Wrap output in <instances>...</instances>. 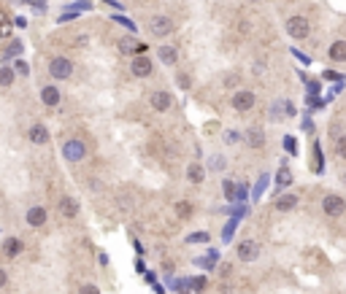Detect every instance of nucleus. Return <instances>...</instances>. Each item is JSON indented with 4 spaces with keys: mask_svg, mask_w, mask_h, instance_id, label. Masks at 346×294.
I'll use <instances>...</instances> for the list:
<instances>
[{
    "mask_svg": "<svg viewBox=\"0 0 346 294\" xmlns=\"http://www.w3.org/2000/svg\"><path fill=\"white\" fill-rule=\"evenodd\" d=\"M157 57H160V62H163V65H173L179 59V52L173 46H160Z\"/></svg>",
    "mask_w": 346,
    "mask_h": 294,
    "instance_id": "nucleus-16",
    "label": "nucleus"
},
{
    "mask_svg": "<svg viewBox=\"0 0 346 294\" xmlns=\"http://www.w3.org/2000/svg\"><path fill=\"white\" fill-rule=\"evenodd\" d=\"M11 84H14V70L0 68V87H11Z\"/></svg>",
    "mask_w": 346,
    "mask_h": 294,
    "instance_id": "nucleus-21",
    "label": "nucleus"
},
{
    "mask_svg": "<svg viewBox=\"0 0 346 294\" xmlns=\"http://www.w3.org/2000/svg\"><path fill=\"white\" fill-rule=\"evenodd\" d=\"M187 178L192 181V184H200V181L205 178V170H203V167L198 165V162H192V165L187 167Z\"/></svg>",
    "mask_w": 346,
    "mask_h": 294,
    "instance_id": "nucleus-19",
    "label": "nucleus"
},
{
    "mask_svg": "<svg viewBox=\"0 0 346 294\" xmlns=\"http://www.w3.org/2000/svg\"><path fill=\"white\" fill-rule=\"evenodd\" d=\"M335 149H338V157H341V159H346V138H341Z\"/></svg>",
    "mask_w": 346,
    "mask_h": 294,
    "instance_id": "nucleus-27",
    "label": "nucleus"
},
{
    "mask_svg": "<svg viewBox=\"0 0 346 294\" xmlns=\"http://www.w3.org/2000/svg\"><path fill=\"white\" fill-rule=\"evenodd\" d=\"M49 73H52L54 78H68V76L73 73V62L68 57H54L52 62H49Z\"/></svg>",
    "mask_w": 346,
    "mask_h": 294,
    "instance_id": "nucleus-3",
    "label": "nucleus"
},
{
    "mask_svg": "<svg viewBox=\"0 0 346 294\" xmlns=\"http://www.w3.org/2000/svg\"><path fill=\"white\" fill-rule=\"evenodd\" d=\"M235 84H238V76H227V78H224V87L227 89H233Z\"/></svg>",
    "mask_w": 346,
    "mask_h": 294,
    "instance_id": "nucleus-29",
    "label": "nucleus"
},
{
    "mask_svg": "<svg viewBox=\"0 0 346 294\" xmlns=\"http://www.w3.org/2000/svg\"><path fill=\"white\" fill-rule=\"evenodd\" d=\"M287 33L292 35L295 40H303V38H308V33H311V24H308V19H305V17H300V14L289 17V19H287Z\"/></svg>",
    "mask_w": 346,
    "mask_h": 294,
    "instance_id": "nucleus-1",
    "label": "nucleus"
},
{
    "mask_svg": "<svg viewBox=\"0 0 346 294\" xmlns=\"http://www.w3.org/2000/svg\"><path fill=\"white\" fill-rule=\"evenodd\" d=\"M41 100H43V105H49V108L60 105V92H57V87H43V89H41Z\"/></svg>",
    "mask_w": 346,
    "mask_h": 294,
    "instance_id": "nucleus-13",
    "label": "nucleus"
},
{
    "mask_svg": "<svg viewBox=\"0 0 346 294\" xmlns=\"http://www.w3.org/2000/svg\"><path fill=\"white\" fill-rule=\"evenodd\" d=\"M60 214H62L65 219H73V216L79 214V202L73 200V197H62V200H60Z\"/></svg>",
    "mask_w": 346,
    "mask_h": 294,
    "instance_id": "nucleus-10",
    "label": "nucleus"
},
{
    "mask_svg": "<svg viewBox=\"0 0 346 294\" xmlns=\"http://www.w3.org/2000/svg\"><path fill=\"white\" fill-rule=\"evenodd\" d=\"M179 84H182V87L187 89V87H189V76H187V73H182V76H179Z\"/></svg>",
    "mask_w": 346,
    "mask_h": 294,
    "instance_id": "nucleus-32",
    "label": "nucleus"
},
{
    "mask_svg": "<svg viewBox=\"0 0 346 294\" xmlns=\"http://www.w3.org/2000/svg\"><path fill=\"white\" fill-rule=\"evenodd\" d=\"M62 157L68 162H81L84 157H87V146H84L81 140H68V143L62 146Z\"/></svg>",
    "mask_w": 346,
    "mask_h": 294,
    "instance_id": "nucleus-5",
    "label": "nucleus"
},
{
    "mask_svg": "<svg viewBox=\"0 0 346 294\" xmlns=\"http://www.w3.org/2000/svg\"><path fill=\"white\" fill-rule=\"evenodd\" d=\"M3 254L11 259V256H19L22 254V240H17V237H11V240H6V246H3Z\"/></svg>",
    "mask_w": 346,
    "mask_h": 294,
    "instance_id": "nucleus-18",
    "label": "nucleus"
},
{
    "mask_svg": "<svg viewBox=\"0 0 346 294\" xmlns=\"http://www.w3.org/2000/svg\"><path fill=\"white\" fill-rule=\"evenodd\" d=\"M189 240H192V243H205V240H208V232H195Z\"/></svg>",
    "mask_w": 346,
    "mask_h": 294,
    "instance_id": "nucleus-26",
    "label": "nucleus"
},
{
    "mask_svg": "<svg viewBox=\"0 0 346 294\" xmlns=\"http://www.w3.org/2000/svg\"><path fill=\"white\" fill-rule=\"evenodd\" d=\"M276 184H279V186H289V184H292V173H289L287 167H282V170H279V176H276Z\"/></svg>",
    "mask_w": 346,
    "mask_h": 294,
    "instance_id": "nucleus-22",
    "label": "nucleus"
},
{
    "mask_svg": "<svg viewBox=\"0 0 346 294\" xmlns=\"http://www.w3.org/2000/svg\"><path fill=\"white\" fill-rule=\"evenodd\" d=\"M176 211H179V216H182V219H187V216L192 214V205H189V202H179Z\"/></svg>",
    "mask_w": 346,
    "mask_h": 294,
    "instance_id": "nucleus-24",
    "label": "nucleus"
},
{
    "mask_svg": "<svg viewBox=\"0 0 346 294\" xmlns=\"http://www.w3.org/2000/svg\"><path fill=\"white\" fill-rule=\"evenodd\" d=\"M322 211H325L327 216H341V214L346 211V200H341L338 195H327V197L322 200Z\"/></svg>",
    "mask_w": 346,
    "mask_h": 294,
    "instance_id": "nucleus-7",
    "label": "nucleus"
},
{
    "mask_svg": "<svg viewBox=\"0 0 346 294\" xmlns=\"http://www.w3.org/2000/svg\"><path fill=\"white\" fill-rule=\"evenodd\" d=\"M254 103H257L254 92H246V89H241V92L233 95V108L238 111V114H246V111H252Z\"/></svg>",
    "mask_w": 346,
    "mask_h": 294,
    "instance_id": "nucleus-4",
    "label": "nucleus"
},
{
    "mask_svg": "<svg viewBox=\"0 0 346 294\" xmlns=\"http://www.w3.org/2000/svg\"><path fill=\"white\" fill-rule=\"evenodd\" d=\"M189 283H192V289H195V292H200V289L205 286V281H203V278H192Z\"/></svg>",
    "mask_w": 346,
    "mask_h": 294,
    "instance_id": "nucleus-28",
    "label": "nucleus"
},
{
    "mask_svg": "<svg viewBox=\"0 0 346 294\" xmlns=\"http://www.w3.org/2000/svg\"><path fill=\"white\" fill-rule=\"evenodd\" d=\"M235 254H238V259H244V262H254V259L260 256V243H254V240H241L238 248H235Z\"/></svg>",
    "mask_w": 346,
    "mask_h": 294,
    "instance_id": "nucleus-6",
    "label": "nucleus"
},
{
    "mask_svg": "<svg viewBox=\"0 0 346 294\" xmlns=\"http://www.w3.org/2000/svg\"><path fill=\"white\" fill-rule=\"evenodd\" d=\"M143 43H135V40H130V38H122L119 40V52L122 54H133V52H143Z\"/></svg>",
    "mask_w": 346,
    "mask_h": 294,
    "instance_id": "nucleus-17",
    "label": "nucleus"
},
{
    "mask_svg": "<svg viewBox=\"0 0 346 294\" xmlns=\"http://www.w3.org/2000/svg\"><path fill=\"white\" fill-rule=\"evenodd\" d=\"M265 184H268L265 178H260V181H257V186H254V197H260V192L265 189Z\"/></svg>",
    "mask_w": 346,
    "mask_h": 294,
    "instance_id": "nucleus-31",
    "label": "nucleus"
},
{
    "mask_svg": "<svg viewBox=\"0 0 346 294\" xmlns=\"http://www.w3.org/2000/svg\"><path fill=\"white\" fill-rule=\"evenodd\" d=\"M149 30H152V35H157V38H165V35L173 33V19L170 17H152V22H149Z\"/></svg>",
    "mask_w": 346,
    "mask_h": 294,
    "instance_id": "nucleus-2",
    "label": "nucleus"
},
{
    "mask_svg": "<svg viewBox=\"0 0 346 294\" xmlns=\"http://www.w3.org/2000/svg\"><path fill=\"white\" fill-rule=\"evenodd\" d=\"M8 281V275H6V270H3V267H0V286H3V283Z\"/></svg>",
    "mask_w": 346,
    "mask_h": 294,
    "instance_id": "nucleus-33",
    "label": "nucleus"
},
{
    "mask_svg": "<svg viewBox=\"0 0 346 294\" xmlns=\"http://www.w3.org/2000/svg\"><path fill=\"white\" fill-rule=\"evenodd\" d=\"M263 143H265V133L260 127H252L249 130V146H252V149H260Z\"/></svg>",
    "mask_w": 346,
    "mask_h": 294,
    "instance_id": "nucleus-20",
    "label": "nucleus"
},
{
    "mask_svg": "<svg viewBox=\"0 0 346 294\" xmlns=\"http://www.w3.org/2000/svg\"><path fill=\"white\" fill-rule=\"evenodd\" d=\"M81 294H100L98 286H92V283H87V286H81Z\"/></svg>",
    "mask_w": 346,
    "mask_h": 294,
    "instance_id": "nucleus-30",
    "label": "nucleus"
},
{
    "mask_svg": "<svg viewBox=\"0 0 346 294\" xmlns=\"http://www.w3.org/2000/svg\"><path fill=\"white\" fill-rule=\"evenodd\" d=\"M222 189H224V197H227V200H235V197H238V186H235L233 181H224Z\"/></svg>",
    "mask_w": 346,
    "mask_h": 294,
    "instance_id": "nucleus-23",
    "label": "nucleus"
},
{
    "mask_svg": "<svg viewBox=\"0 0 346 294\" xmlns=\"http://www.w3.org/2000/svg\"><path fill=\"white\" fill-rule=\"evenodd\" d=\"M330 59H333V62H346V40H333Z\"/></svg>",
    "mask_w": 346,
    "mask_h": 294,
    "instance_id": "nucleus-12",
    "label": "nucleus"
},
{
    "mask_svg": "<svg viewBox=\"0 0 346 294\" xmlns=\"http://www.w3.org/2000/svg\"><path fill=\"white\" fill-rule=\"evenodd\" d=\"M249 3H260V0H249Z\"/></svg>",
    "mask_w": 346,
    "mask_h": 294,
    "instance_id": "nucleus-34",
    "label": "nucleus"
},
{
    "mask_svg": "<svg viewBox=\"0 0 346 294\" xmlns=\"http://www.w3.org/2000/svg\"><path fill=\"white\" fill-rule=\"evenodd\" d=\"M130 70H133V76H138V78H146V76H152V59L135 57L133 62H130Z\"/></svg>",
    "mask_w": 346,
    "mask_h": 294,
    "instance_id": "nucleus-8",
    "label": "nucleus"
},
{
    "mask_svg": "<svg viewBox=\"0 0 346 294\" xmlns=\"http://www.w3.org/2000/svg\"><path fill=\"white\" fill-rule=\"evenodd\" d=\"M149 105H152L154 111H168L170 105H173V98H170L168 92H152L149 95Z\"/></svg>",
    "mask_w": 346,
    "mask_h": 294,
    "instance_id": "nucleus-9",
    "label": "nucleus"
},
{
    "mask_svg": "<svg viewBox=\"0 0 346 294\" xmlns=\"http://www.w3.org/2000/svg\"><path fill=\"white\" fill-rule=\"evenodd\" d=\"M208 167H211V170H222V167H224V157H211Z\"/></svg>",
    "mask_w": 346,
    "mask_h": 294,
    "instance_id": "nucleus-25",
    "label": "nucleus"
},
{
    "mask_svg": "<svg viewBox=\"0 0 346 294\" xmlns=\"http://www.w3.org/2000/svg\"><path fill=\"white\" fill-rule=\"evenodd\" d=\"M295 205H298V195H282L279 200H276V211H282V214L292 211Z\"/></svg>",
    "mask_w": 346,
    "mask_h": 294,
    "instance_id": "nucleus-14",
    "label": "nucleus"
},
{
    "mask_svg": "<svg viewBox=\"0 0 346 294\" xmlns=\"http://www.w3.org/2000/svg\"><path fill=\"white\" fill-rule=\"evenodd\" d=\"M27 224L30 227H43L46 224V211H43V208H30L27 211Z\"/></svg>",
    "mask_w": 346,
    "mask_h": 294,
    "instance_id": "nucleus-11",
    "label": "nucleus"
},
{
    "mask_svg": "<svg viewBox=\"0 0 346 294\" xmlns=\"http://www.w3.org/2000/svg\"><path fill=\"white\" fill-rule=\"evenodd\" d=\"M30 140H33V143H46L49 140V130L43 127V124H33V127H30Z\"/></svg>",
    "mask_w": 346,
    "mask_h": 294,
    "instance_id": "nucleus-15",
    "label": "nucleus"
},
{
    "mask_svg": "<svg viewBox=\"0 0 346 294\" xmlns=\"http://www.w3.org/2000/svg\"><path fill=\"white\" fill-rule=\"evenodd\" d=\"M344 184H346V173H344Z\"/></svg>",
    "mask_w": 346,
    "mask_h": 294,
    "instance_id": "nucleus-35",
    "label": "nucleus"
}]
</instances>
